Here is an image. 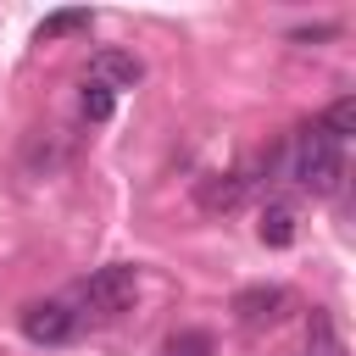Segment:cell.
Instances as JSON below:
<instances>
[{
    "label": "cell",
    "instance_id": "cell-1",
    "mask_svg": "<svg viewBox=\"0 0 356 356\" xmlns=\"http://www.w3.org/2000/svg\"><path fill=\"white\" fill-rule=\"evenodd\" d=\"M284 178L300 184L306 195H334L339 178H345V145H334L317 122L300 128V134L284 145Z\"/></svg>",
    "mask_w": 356,
    "mask_h": 356
},
{
    "label": "cell",
    "instance_id": "cell-2",
    "mask_svg": "<svg viewBox=\"0 0 356 356\" xmlns=\"http://www.w3.org/2000/svg\"><path fill=\"white\" fill-rule=\"evenodd\" d=\"M134 289H139V273H134L128 261H111V267L89 273L78 295H83V306H89L95 317H117V312L134 300Z\"/></svg>",
    "mask_w": 356,
    "mask_h": 356
},
{
    "label": "cell",
    "instance_id": "cell-3",
    "mask_svg": "<svg viewBox=\"0 0 356 356\" xmlns=\"http://www.w3.org/2000/svg\"><path fill=\"white\" fill-rule=\"evenodd\" d=\"M78 334V312L67 300H33L22 306V339L28 345H67Z\"/></svg>",
    "mask_w": 356,
    "mask_h": 356
},
{
    "label": "cell",
    "instance_id": "cell-4",
    "mask_svg": "<svg viewBox=\"0 0 356 356\" xmlns=\"http://www.w3.org/2000/svg\"><path fill=\"white\" fill-rule=\"evenodd\" d=\"M228 312H234L239 328H267V323H278L289 312V289L284 284H250V289H239L228 300Z\"/></svg>",
    "mask_w": 356,
    "mask_h": 356
},
{
    "label": "cell",
    "instance_id": "cell-5",
    "mask_svg": "<svg viewBox=\"0 0 356 356\" xmlns=\"http://www.w3.org/2000/svg\"><path fill=\"white\" fill-rule=\"evenodd\" d=\"M67 161H72V134H61V128H33L28 134V145H22V172L28 178H50Z\"/></svg>",
    "mask_w": 356,
    "mask_h": 356
},
{
    "label": "cell",
    "instance_id": "cell-6",
    "mask_svg": "<svg viewBox=\"0 0 356 356\" xmlns=\"http://www.w3.org/2000/svg\"><path fill=\"white\" fill-rule=\"evenodd\" d=\"M89 78L106 83L111 95H122V89H134V83L145 78V67H139V56H128V50H100V56L89 61Z\"/></svg>",
    "mask_w": 356,
    "mask_h": 356
},
{
    "label": "cell",
    "instance_id": "cell-7",
    "mask_svg": "<svg viewBox=\"0 0 356 356\" xmlns=\"http://www.w3.org/2000/svg\"><path fill=\"white\" fill-rule=\"evenodd\" d=\"M195 200H200V211H234L245 200V172H211V178H200Z\"/></svg>",
    "mask_w": 356,
    "mask_h": 356
},
{
    "label": "cell",
    "instance_id": "cell-8",
    "mask_svg": "<svg viewBox=\"0 0 356 356\" xmlns=\"http://www.w3.org/2000/svg\"><path fill=\"white\" fill-rule=\"evenodd\" d=\"M295 206L289 200H267L261 206V222H256V239L267 245V250H284V245H295Z\"/></svg>",
    "mask_w": 356,
    "mask_h": 356
},
{
    "label": "cell",
    "instance_id": "cell-9",
    "mask_svg": "<svg viewBox=\"0 0 356 356\" xmlns=\"http://www.w3.org/2000/svg\"><path fill=\"white\" fill-rule=\"evenodd\" d=\"M306 356H345V339L334 328V312L312 306V323H306Z\"/></svg>",
    "mask_w": 356,
    "mask_h": 356
},
{
    "label": "cell",
    "instance_id": "cell-10",
    "mask_svg": "<svg viewBox=\"0 0 356 356\" xmlns=\"http://www.w3.org/2000/svg\"><path fill=\"white\" fill-rule=\"evenodd\" d=\"M89 22H95V11H50V17L33 28V39L50 44V39H67V33H89Z\"/></svg>",
    "mask_w": 356,
    "mask_h": 356
},
{
    "label": "cell",
    "instance_id": "cell-11",
    "mask_svg": "<svg viewBox=\"0 0 356 356\" xmlns=\"http://www.w3.org/2000/svg\"><path fill=\"white\" fill-rule=\"evenodd\" d=\"M317 128H323L334 145H345V139L356 134V100H350V95H339V100L323 111V122H317Z\"/></svg>",
    "mask_w": 356,
    "mask_h": 356
},
{
    "label": "cell",
    "instance_id": "cell-12",
    "mask_svg": "<svg viewBox=\"0 0 356 356\" xmlns=\"http://www.w3.org/2000/svg\"><path fill=\"white\" fill-rule=\"evenodd\" d=\"M78 111H83L89 122H106V117L117 111V95H111L106 83H95V78H83V89H78Z\"/></svg>",
    "mask_w": 356,
    "mask_h": 356
},
{
    "label": "cell",
    "instance_id": "cell-13",
    "mask_svg": "<svg viewBox=\"0 0 356 356\" xmlns=\"http://www.w3.org/2000/svg\"><path fill=\"white\" fill-rule=\"evenodd\" d=\"M156 356H211V334L206 328H178Z\"/></svg>",
    "mask_w": 356,
    "mask_h": 356
},
{
    "label": "cell",
    "instance_id": "cell-14",
    "mask_svg": "<svg viewBox=\"0 0 356 356\" xmlns=\"http://www.w3.org/2000/svg\"><path fill=\"white\" fill-rule=\"evenodd\" d=\"M334 33H339L334 22H317V28H295V33H289V44H317V39H334Z\"/></svg>",
    "mask_w": 356,
    "mask_h": 356
}]
</instances>
